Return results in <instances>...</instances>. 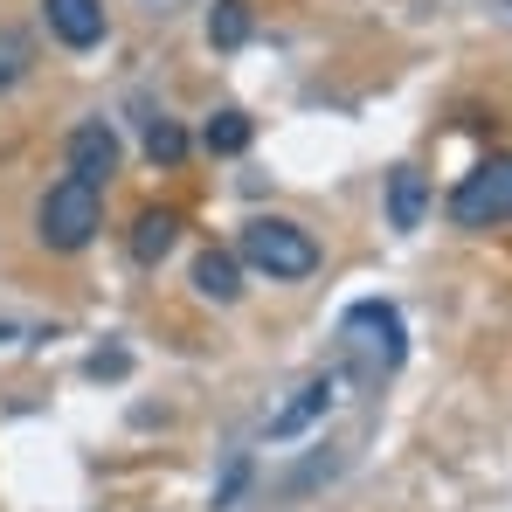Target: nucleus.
Wrapping results in <instances>:
<instances>
[{
  "label": "nucleus",
  "instance_id": "f257e3e1",
  "mask_svg": "<svg viewBox=\"0 0 512 512\" xmlns=\"http://www.w3.org/2000/svg\"><path fill=\"white\" fill-rule=\"evenodd\" d=\"M236 263H250V270L277 277V284H298V277L319 270V243L298 222H284V215H256V222H243V236H236Z\"/></svg>",
  "mask_w": 512,
  "mask_h": 512
},
{
  "label": "nucleus",
  "instance_id": "f03ea898",
  "mask_svg": "<svg viewBox=\"0 0 512 512\" xmlns=\"http://www.w3.org/2000/svg\"><path fill=\"white\" fill-rule=\"evenodd\" d=\"M104 229V194L90 187V180H56L42 201H35V236H42V250H84L90 236Z\"/></svg>",
  "mask_w": 512,
  "mask_h": 512
},
{
  "label": "nucleus",
  "instance_id": "7ed1b4c3",
  "mask_svg": "<svg viewBox=\"0 0 512 512\" xmlns=\"http://www.w3.org/2000/svg\"><path fill=\"white\" fill-rule=\"evenodd\" d=\"M346 340H353V353H360V374H367V381H388V374L402 367V353H409L402 312H395L388 298H360V305H346Z\"/></svg>",
  "mask_w": 512,
  "mask_h": 512
},
{
  "label": "nucleus",
  "instance_id": "20e7f679",
  "mask_svg": "<svg viewBox=\"0 0 512 512\" xmlns=\"http://www.w3.org/2000/svg\"><path fill=\"white\" fill-rule=\"evenodd\" d=\"M450 222L457 229H499V222H512V153H499V160H485V167H471L457 180Z\"/></svg>",
  "mask_w": 512,
  "mask_h": 512
},
{
  "label": "nucleus",
  "instance_id": "39448f33",
  "mask_svg": "<svg viewBox=\"0 0 512 512\" xmlns=\"http://www.w3.org/2000/svg\"><path fill=\"white\" fill-rule=\"evenodd\" d=\"M63 160H70V180H90V187H104V180L118 173V132H111L104 118H84V125L70 132Z\"/></svg>",
  "mask_w": 512,
  "mask_h": 512
},
{
  "label": "nucleus",
  "instance_id": "423d86ee",
  "mask_svg": "<svg viewBox=\"0 0 512 512\" xmlns=\"http://www.w3.org/2000/svg\"><path fill=\"white\" fill-rule=\"evenodd\" d=\"M49 14V35L63 49H97L104 42V0H42Z\"/></svg>",
  "mask_w": 512,
  "mask_h": 512
},
{
  "label": "nucleus",
  "instance_id": "0eeeda50",
  "mask_svg": "<svg viewBox=\"0 0 512 512\" xmlns=\"http://www.w3.org/2000/svg\"><path fill=\"white\" fill-rule=\"evenodd\" d=\"M333 395H340V381H333V374H319V381H305V388H298V402H284V409L270 416V436H277V443H291V436H305V429H312L319 416H326V409H333Z\"/></svg>",
  "mask_w": 512,
  "mask_h": 512
},
{
  "label": "nucleus",
  "instance_id": "6e6552de",
  "mask_svg": "<svg viewBox=\"0 0 512 512\" xmlns=\"http://www.w3.org/2000/svg\"><path fill=\"white\" fill-rule=\"evenodd\" d=\"M194 291L215 298V305H236V298H243V263H236V250H201L194 256Z\"/></svg>",
  "mask_w": 512,
  "mask_h": 512
},
{
  "label": "nucleus",
  "instance_id": "1a4fd4ad",
  "mask_svg": "<svg viewBox=\"0 0 512 512\" xmlns=\"http://www.w3.org/2000/svg\"><path fill=\"white\" fill-rule=\"evenodd\" d=\"M423 215H429V180L416 167H395L388 173V222L409 236V229H423Z\"/></svg>",
  "mask_w": 512,
  "mask_h": 512
},
{
  "label": "nucleus",
  "instance_id": "9d476101",
  "mask_svg": "<svg viewBox=\"0 0 512 512\" xmlns=\"http://www.w3.org/2000/svg\"><path fill=\"white\" fill-rule=\"evenodd\" d=\"M173 243H180V215H173V208H146V215L132 222V256H139V263H167Z\"/></svg>",
  "mask_w": 512,
  "mask_h": 512
},
{
  "label": "nucleus",
  "instance_id": "9b49d317",
  "mask_svg": "<svg viewBox=\"0 0 512 512\" xmlns=\"http://www.w3.org/2000/svg\"><path fill=\"white\" fill-rule=\"evenodd\" d=\"M250 35H256L250 0H215V7H208V42H215V49H243Z\"/></svg>",
  "mask_w": 512,
  "mask_h": 512
},
{
  "label": "nucleus",
  "instance_id": "f8f14e48",
  "mask_svg": "<svg viewBox=\"0 0 512 512\" xmlns=\"http://www.w3.org/2000/svg\"><path fill=\"white\" fill-rule=\"evenodd\" d=\"M250 139H256V125L243 118V111H215V118H208V132H201V146H208L215 160H236V153H250Z\"/></svg>",
  "mask_w": 512,
  "mask_h": 512
},
{
  "label": "nucleus",
  "instance_id": "ddd939ff",
  "mask_svg": "<svg viewBox=\"0 0 512 512\" xmlns=\"http://www.w3.org/2000/svg\"><path fill=\"white\" fill-rule=\"evenodd\" d=\"M146 153H153V167H180V160H187V132H180L173 118H153V125H146Z\"/></svg>",
  "mask_w": 512,
  "mask_h": 512
},
{
  "label": "nucleus",
  "instance_id": "4468645a",
  "mask_svg": "<svg viewBox=\"0 0 512 512\" xmlns=\"http://www.w3.org/2000/svg\"><path fill=\"white\" fill-rule=\"evenodd\" d=\"M243 485H250V457H236V464H229V478L215 485V512L236 506V499H243Z\"/></svg>",
  "mask_w": 512,
  "mask_h": 512
},
{
  "label": "nucleus",
  "instance_id": "2eb2a0df",
  "mask_svg": "<svg viewBox=\"0 0 512 512\" xmlns=\"http://www.w3.org/2000/svg\"><path fill=\"white\" fill-rule=\"evenodd\" d=\"M21 56H28V49H21V35H0V84H14V77H21Z\"/></svg>",
  "mask_w": 512,
  "mask_h": 512
},
{
  "label": "nucleus",
  "instance_id": "dca6fc26",
  "mask_svg": "<svg viewBox=\"0 0 512 512\" xmlns=\"http://www.w3.org/2000/svg\"><path fill=\"white\" fill-rule=\"evenodd\" d=\"M125 367H132V360H125L118 346H111V353H90V374H97V381H118Z\"/></svg>",
  "mask_w": 512,
  "mask_h": 512
}]
</instances>
